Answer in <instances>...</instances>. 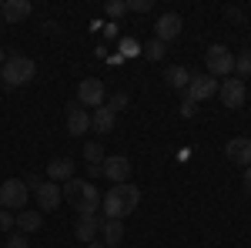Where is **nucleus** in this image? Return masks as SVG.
<instances>
[{"instance_id": "obj_1", "label": "nucleus", "mask_w": 251, "mask_h": 248, "mask_svg": "<svg viewBox=\"0 0 251 248\" xmlns=\"http://www.w3.org/2000/svg\"><path fill=\"white\" fill-rule=\"evenodd\" d=\"M141 205V188L134 185H117L104 194V201H100V211H104V218H117V221H124L127 215H134V208Z\"/></svg>"}, {"instance_id": "obj_2", "label": "nucleus", "mask_w": 251, "mask_h": 248, "mask_svg": "<svg viewBox=\"0 0 251 248\" xmlns=\"http://www.w3.org/2000/svg\"><path fill=\"white\" fill-rule=\"evenodd\" d=\"M34 77H37V64L30 57H24V54L7 57L3 67H0V81H3L7 87H24V84H30Z\"/></svg>"}, {"instance_id": "obj_3", "label": "nucleus", "mask_w": 251, "mask_h": 248, "mask_svg": "<svg viewBox=\"0 0 251 248\" xmlns=\"http://www.w3.org/2000/svg\"><path fill=\"white\" fill-rule=\"evenodd\" d=\"M204 64H208V74L211 77H228L234 71V54L225 44H214V47H208V54H204Z\"/></svg>"}, {"instance_id": "obj_4", "label": "nucleus", "mask_w": 251, "mask_h": 248, "mask_svg": "<svg viewBox=\"0 0 251 248\" xmlns=\"http://www.w3.org/2000/svg\"><path fill=\"white\" fill-rule=\"evenodd\" d=\"M27 194H30V188L24 185V178H10V181L0 185V205L7 211L27 208Z\"/></svg>"}, {"instance_id": "obj_5", "label": "nucleus", "mask_w": 251, "mask_h": 248, "mask_svg": "<svg viewBox=\"0 0 251 248\" xmlns=\"http://www.w3.org/2000/svg\"><path fill=\"white\" fill-rule=\"evenodd\" d=\"M77 104L84 108H104L107 104V91H104V81H97V77H84L77 84Z\"/></svg>"}, {"instance_id": "obj_6", "label": "nucleus", "mask_w": 251, "mask_h": 248, "mask_svg": "<svg viewBox=\"0 0 251 248\" xmlns=\"http://www.w3.org/2000/svg\"><path fill=\"white\" fill-rule=\"evenodd\" d=\"M218 97H221V104H225V108H241V104H245V97H248V87H245V81H241V77H228V81H221V84H218Z\"/></svg>"}, {"instance_id": "obj_7", "label": "nucleus", "mask_w": 251, "mask_h": 248, "mask_svg": "<svg viewBox=\"0 0 251 248\" xmlns=\"http://www.w3.org/2000/svg\"><path fill=\"white\" fill-rule=\"evenodd\" d=\"M100 174H107V181H114V185H124L131 178V161L124 154H111V158H104Z\"/></svg>"}, {"instance_id": "obj_8", "label": "nucleus", "mask_w": 251, "mask_h": 248, "mask_svg": "<svg viewBox=\"0 0 251 248\" xmlns=\"http://www.w3.org/2000/svg\"><path fill=\"white\" fill-rule=\"evenodd\" d=\"M100 201H104V194L91 185V181H84V188H80V198L74 201V208H77V215L84 218V215H100Z\"/></svg>"}, {"instance_id": "obj_9", "label": "nucleus", "mask_w": 251, "mask_h": 248, "mask_svg": "<svg viewBox=\"0 0 251 248\" xmlns=\"http://www.w3.org/2000/svg\"><path fill=\"white\" fill-rule=\"evenodd\" d=\"M181 27H184V20L177 17V14H161V17L154 20V40L168 44V40L181 37Z\"/></svg>"}, {"instance_id": "obj_10", "label": "nucleus", "mask_w": 251, "mask_h": 248, "mask_svg": "<svg viewBox=\"0 0 251 248\" xmlns=\"http://www.w3.org/2000/svg\"><path fill=\"white\" fill-rule=\"evenodd\" d=\"M214 91H218V81H214L211 74H194L184 94H188L194 104H198V101H208V97H214Z\"/></svg>"}, {"instance_id": "obj_11", "label": "nucleus", "mask_w": 251, "mask_h": 248, "mask_svg": "<svg viewBox=\"0 0 251 248\" xmlns=\"http://www.w3.org/2000/svg\"><path fill=\"white\" fill-rule=\"evenodd\" d=\"M87 131H91V114L80 108L77 101L67 104V134L71 138H80V134H87Z\"/></svg>"}, {"instance_id": "obj_12", "label": "nucleus", "mask_w": 251, "mask_h": 248, "mask_svg": "<svg viewBox=\"0 0 251 248\" xmlns=\"http://www.w3.org/2000/svg\"><path fill=\"white\" fill-rule=\"evenodd\" d=\"M225 154H228V161H234V165L251 168V138H231L225 144Z\"/></svg>"}, {"instance_id": "obj_13", "label": "nucleus", "mask_w": 251, "mask_h": 248, "mask_svg": "<svg viewBox=\"0 0 251 248\" xmlns=\"http://www.w3.org/2000/svg\"><path fill=\"white\" fill-rule=\"evenodd\" d=\"M34 194H37L40 211H54V208L60 205V201H64V194H60V188L54 185V181H44V185H40V188L34 191Z\"/></svg>"}, {"instance_id": "obj_14", "label": "nucleus", "mask_w": 251, "mask_h": 248, "mask_svg": "<svg viewBox=\"0 0 251 248\" xmlns=\"http://www.w3.org/2000/svg\"><path fill=\"white\" fill-rule=\"evenodd\" d=\"M100 238H104V245L114 248L124 242V221H117V218H100Z\"/></svg>"}, {"instance_id": "obj_15", "label": "nucleus", "mask_w": 251, "mask_h": 248, "mask_svg": "<svg viewBox=\"0 0 251 248\" xmlns=\"http://www.w3.org/2000/svg\"><path fill=\"white\" fill-rule=\"evenodd\" d=\"M0 14L7 24H20V20L30 17V3L27 0H7V3H0Z\"/></svg>"}, {"instance_id": "obj_16", "label": "nucleus", "mask_w": 251, "mask_h": 248, "mask_svg": "<svg viewBox=\"0 0 251 248\" xmlns=\"http://www.w3.org/2000/svg\"><path fill=\"white\" fill-rule=\"evenodd\" d=\"M191 77H194V74L184 67V64H171V67L164 71V81H168V87H174V91H188Z\"/></svg>"}, {"instance_id": "obj_17", "label": "nucleus", "mask_w": 251, "mask_h": 248, "mask_svg": "<svg viewBox=\"0 0 251 248\" xmlns=\"http://www.w3.org/2000/svg\"><path fill=\"white\" fill-rule=\"evenodd\" d=\"M47 178L57 185V181H71L74 178V161L71 158H54L50 165H47Z\"/></svg>"}, {"instance_id": "obj_18", "label": "nucleus", "mask_w": 251, "mask_h": 248, "mask_svg": "<svg viewBox=\"0 0 251 248\" xmlns=\"http://www.w3.org/2000/svg\"><path fill=\"white\" fill-rule=\"evenodd\" d=\"M97 231H100V215H84V218H77V225H74V235H77L80 242H94Z\"/></svg>"}, {"instance_id": "obj_19", "label": "nucleus", "mask_w": 251, "mask_h": 248, "mask_svg": "<svg viewBox=\"0 0 251 248\" xmlns=\"http://www.w3.org/2000/svg\"><path fill=\"white\" fill-rule=\"evenodd\" d=\"M14 225L20 228V235H30V231H37L40 225H44V215H40V211L24 208L20 215H14Z\"/></svg>"}, {"instance_id": "obj_20", "label": "nucleus", "mask_w": 251, "mask_h": 248, "mask_svg": "<svg viewBox=\"0 0 251 248\" xmlns=\"http://www.w3.org/2000/svg\"><path fill=\"white\" fill-rule=\"evenodd\" d=\"M114 111H111V108H107V104H104V108H97L94 114H91V128H94L97 134H111V128H114Z\"/></svg>"}, {"instance_id": "obj_21", "label": "nucleus", "mask_w": 251, "mask_h": 248, "mask_svg": "<svg viewBox=\"0 0 251 248\" xmlns=\"http://www.w3.org/2000/svg\"><path fill=\"white\" fill-rule=\"evenodd\" d=\"M84 158H87V165H91V174H100V165H104V144H97V141H87L84 144Z\"/></svg>"}, {"instance_id": "obj_22", "label": "nucleus", "mask_w": 251, "mask_h": 248, "mask_svg": "<svg viewBox=\"0 0 251 248\" xmlns=\"http://www.w3.org/2000/svg\"><path fill=\"white\" fill-rule=\"evenodd\" d=\"M234 74H238V77H248L251 74V47H245V51L234 57Z\"/></svg>"}, {"instance_id": "obj_23", "label": "nucleus", "mask_w": 251, "mask_h": 248, "mask_svg": "<svg viewBox=\"0 0 251 248\" xmlns=\"http://www.w3.org/2000/svg\"><path fill=\"white\" fill-rule=\"evenodd\" d=\"M121 57H137L141 54V44H137V37H121Z\"/></svg>"}, {"instance_id": "obj_24", "label": "nucleus", "mask_w": 251, "mask_h": 248, "mask_svg": "<svg viewBox=\"0 0 251 248\" xmlns=\"http://www.w3.org/2000/svg\"><path fill=\"white\" fill-rule=\"evenodd\" d=\"M144 57L148 60H161L164 57V44H161V40H151V44L144 47Z\"/></svg>"}, {"instance_id": "obj_25", "label": "nucleus", "mask_w": 251, "mask_h": 248, "mask_svg": "<svg viewBox=\"0 0 251 248\" xmlns=\"http://www.w3.org/2000/svg\"><path fill=\"white\" fill-rule=\"evenodd\" d=\"M107 108H111L114 114H117V111H124V108H127V94H114L111 101H107Z\"/></svg>"}, {"instance_id": "obj_26", "label": "nucleus", "mask_w": 251, "mask_h": 248, "mask_svg": "<svg viewBox=\"0 0 251 248\" xmlns=\"http://www.w3.org/2000/svg\"><path fill=\"white\" fill-rule=\"evenodd\" d=\"M154 3L151 0H127V10H137V14H148Z\"/></svg>"}, {"instance_id": "obj_27", "label": "nucleus", "mask_w": 251, "mask_h": 248, "mask_svg": "<svg viewBox=\"0 0 251 248\" xmlns=\"http://www.w3.org/2000/svg\"><path fill=\"white\" fill-rule=\"evenodd\" d=\"M124 10H127V3H124V0H111V3H107V17H121Z\"/></svg>"}, {"instance_id": "obj_28", "label": "nucleus", "mask_w": 251, "mask_h": 248, "mask_svg": "<svg viewBox=\"0 0 251 248\" xmlns=\"http://www.w3.org/2000/svg\"><path fill=\"white\" fill-rule=\"evenodd\" d=\"M7 248H30V242H27V235H10Z\"/></svg>"}, {"instance_id": "obj_29", "label": "nucleus", "mask_w": 251, "mask_h": 248, "mask_svg": "<svg viewBox=\"0 0 251 248\" xmlns=\"http://www.w3.org/2000/svg\"><path fill=\"white\" fill-rule=\"evenodd\" d=\"M194 111H198V104L184 94V101H181V114H184V117H194Z\"/></svg>"}, {"instance_id": "obj_30", "label": "nucleus", "mask_w": 251, "mask_h": 248, "mask_svg": "<svg viewBox=\"0 0 251 248\" xmlns=\"http://www.w3.org/2000/svg\"><path fill=\"white\" fill-rule=\"evenodd\" d=\"M10 228H14V215L3 208V211H0V231H10Z\"/></svg>"}, {"instance_id": "obj_31", "label": "nucleus", "mask_w": 251, "mask_h": 248, "mask_svg": "<svg viewBox=\"0 0 251 248\" xmlns=\"http://www.w3.org/2000/svg\"><path fill=\"white\" fill-rule=\"evenodd\" d=\"M44 30H47V34H60V24H54V20H47V24H44Z\"/></svg>"}, {"instance_id": "obj_32", "label": "nucleus", "mask_w": 251, "mask_h": 248, "mask_svg": "<svg viewBox=\"0 0 251 248\" xmlns=\"http://www.w3.org/2000/svg\"><path fill=\"white\" fill-rule=\"evenodd\" d=\"M245 188H248V194H251V168H245Z\"/></svg>"}, {"instance_id": "obj_33", "label": "nucleus", "mask_w": 251, "mask_h": 248, "mask_svg": "<svg viewBox=\"0 0 251 248\" xmlns=\"http://www.w3.org/2000/svg\"><path fill=\"white\" fill-rule=\"evenodd\" d=\"M87 248H107V245H104V242H91Z\"/></svg>"}, {"instance_id": "obj_34", "label": "nucleus", "mask_w": 251, "mask_h": 248, "mask_svg": "<svg viewBox=\"0 0 251 248\" xmlns=\"http://www.w3.org/2000/svg\"><path fill=\"white\" fill-rule=\"evenodd\" d=\"M3 60H7V57H3V47H0V67H3Z\"/></svg>"}, {"instance_id": "obj_35", "label": "nucleus", "mask_w": 251, "mask_h": 248, "mask_svg": "<svg viewBox=\"0 0 251 248\" xmlns=\"http://www.w3.org/2000/svg\"><path fill=\"white\" fill-rule=\"evenodd\" d=\"M0 20H3V14H0Z\"/></svg>"}, {"instance_id": "obj_36", "label": "nucleus", "mask_w": 251, "mask_h": 248, "mask_svg": "<svg viewBox=\"0 0 251 248\" xmlns=\"http://www.w3.org/2000/svg\"><path fill=\"white\" fill-rule=\"evenodd\" d=\"M0 84H3V81H0Z\"/></svg>"}]
</instances>
